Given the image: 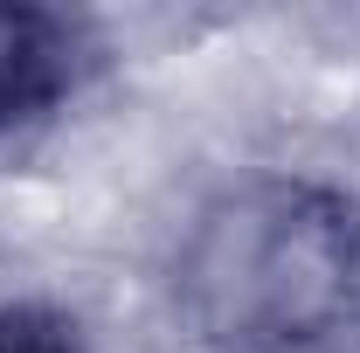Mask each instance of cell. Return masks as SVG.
I'll list each match as a JSON object with an SVG mask.
<instances>
[{
    "instance_id": "obj_3",
    "label": "cell",
    "mask_w": 360,
    "mask_h": 353,
    "mask_svg": "<svg viewBox=\"0 0 360 353\" xmlns=\"http://www.w3.org/2000/svg\"><path fill=\"white\" fill-rule=\"evenodd\" d=\"M0 353H84V340L70 312L21 298V305H0Z\"/></svg>"
},
{
    "instance_id": "obj_1",
    "label": "cell",
    "mask_w": 360,
    "mask_h": 353,
    "mask_svg": "<svg viewBox=\"0 0 360 353\" xmlns=\"http://www.w3.org/2000/svg\"><path fill=\"white\" fill-rule=\"evenodd\" d=\"M180 298L215 347H305L360 298V208L319 180H243L187 229Z\"/></svg>"
},
{
    "instance_id": "obj_2",
    "label": "cell",
    "mask_w": 360,
    "mask_h": 353,
    "mask_svg": "<svg viewBox=\"0 0 360 353\" xmlns=\"http://www.w3.org/2000/svg\"><path fill=\"white\" fill-rule=\"evenodd\" d=\"M84 77V28L49 7H7L0 0V139L42 118L56 97Z\"/></svg>"
}]
</instances>
